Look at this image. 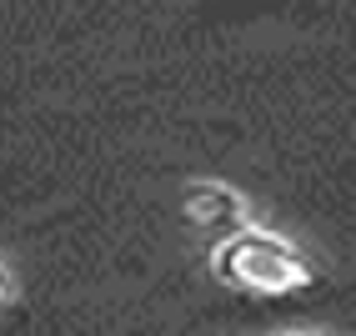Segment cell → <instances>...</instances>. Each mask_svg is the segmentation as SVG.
Instances as JSON below:
<instances>
[{
	"instance_id": "cell-4",
	"label": "cell",
	"mask_w": 356,
	"mask_h": 336,
	"mask_svg": "<svg viewBox=\"0 0 356 336\" xmlns=\"http://www.w3.org/2000/svg\"><path fill=\"white\" fill-rule=\"evenodd\" d=\"M291 336H312V331H291Z\"/></svg>"
},
{
	"instance_id": "cell-3",
	"label": "cell",
	"mask_w": 356,
	"mask_h": 336,
	"mask_svg": "<svg viewBox=\"0 0 356 336\" xmlns=\"http://www.w3.org/2000/svg\"><path fill=\"white\" fill-rule=\"evenodd\" d=\"M10 296H15V276H10L6 266H0V306H6Z\"/></svg>"
},
{
	"instance_id": "cell-2",
	"label": "cell",
	"mask_w": 356,
	"mask_h": 336,
	"mask_svg": "<svg viewBox=\"0 0 356 336\" xmlns=\"http://www.w3.org/2000/svg\"><path fill=\"white\" fill-rule=\"evenodd\" d=\"M181 211L201 236H231L246 226V201L241 191H231L226 181H186Z\"/></svg>"
},
{
	"instance_id": "cell-1",
	"label": "cell",
	"mask_w": 356,
	"mask_h": 336,
	"mask_svg": "<svg viewBox=\"0 0 356 336\" xmlns=\"http://www.w3.org/2000/svg\"><path fill=\"white\" fill-rule=\"evenodd\" d=\"M211 276L241 296H296L306 286H316V266L301 256V246L261 226L221 236L211 246Z\"/></svg>"
}]
</instances>
